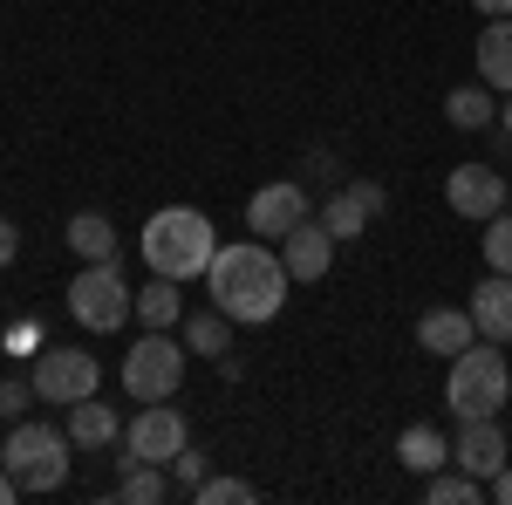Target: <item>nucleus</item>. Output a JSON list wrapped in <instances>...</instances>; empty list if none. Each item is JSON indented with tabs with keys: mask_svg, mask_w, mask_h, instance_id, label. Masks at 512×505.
<instances>
[{
	"mask_svg": "<svg viewBox=\"0 0 512 505\" xmlns=\"http://www.w3.org/2000/svg\"><path fill=\"white\" fill-rule=\"evenodd\" d=\"M0 349H7V355H41V328H35V321H14V328L0 335Z\"/></svg>",
	"mask_w": 512,
	"mask_h": 505,
	"instance_id": "obj_29",
	"label": "nucleus"
},
{
	"mask_svg": "<svg viewBox=\"0 0 512 505\" xmlns=\"http://www.w3.org/2000/svg\"><path fill=\"white\" fill-rule=\"evenodd\" d=\"M451 465L458 471H472V478H499V471L512 465V451H506V430H499V417H472V424H458V444H451Z\"/></svg>",
	"mask_w": 512,
	"mask_h": 505,
	"instance_id": "obj_11",
	"label": "nucleus"
},
{
	"mask_svg": "<svg viewBox=\"0 0 512 505\" xmlns=\"http://www.w3.org/2000/svg\"><path fill=\"white\" fill-rule=\"evenodd\" d=\"M185 349L205 355V362H219V355L233 349V321L219 308H205V314H185Z\"/></svg>",
	"mask_w": 512,
	"mask_h": 505,
	"instance_id": "obj_22",
	"label": "nucleus"
},
{
	"mask_svg": "<svg viewBox=\"0 0 512 505\" xmlns=\"http://www.w3.org/2000/svg\"><path fill=\"white\" fill-rule=\"evenodd\" d=\"M192 499L198 505H246V499H253V485H246V478H205Z\"/></svg>",
	"mask_w": 512,
	"mask_h": 505,
	"instance_id": "obj_26",
	"label": "nucleus"
},
{
	"mask_svg": "<svg viewBox=\"0 0 512 505\" xmlns=\"http://www.w3.org/2000/svg\"><path fill=\"white\" fill-rule=\"evenodd\" d=\"M185 342L171 335V328H144L130 355H123V389H130V403H164V396H178L185 389Z\"/></svg>",
	"mask_w": 512,
	"mask_h": 505,
	"instance_id": "obj_6",
	"label": "nucleus"
},
{
	"mask_svg": "<svg viewBox=\"0 0 512 505\" xmlns=\"http://www.w3.org/2000/svg\"><path fill=\"white\" fill-rule=\"evenodd\" d=\"M137 321H144V328H178V321H185V280L151 273V280L137 287Z\"/></svg>",
	"mask_w": 512,
	"mask_h": 505,
	"instance_id": "obj_18",
	"label": "nucleus"
},
{
	"mask_svg": "<svg viewBox=\"0 0 512 505\" xmlns=\"http://www.w3.org/2000/svg\"><path fill=\"white\" fill-rule=\"evenodd\" d=\"M321 226H328V233H335V246H342V239H362L369 233V219H376V212H369V205H362V198L349 192V185H342V192H328L321 198V212H315Z\"/></svg>",
	"mask_w": 512,
	"mask_h": 505,
	"instance_id": "obj_21",
	"label": "nucleus"
},
{
	"mask_svg": "<svg viewBox=\"0 0 512 505\" xmlns=\"http://www.w3.org/2000/svg\"><path fill=\"white\" fill-rule=\"evenodd\" d=\"M478 82H492L499 96L512 89V14L485 21V35H478Z\"/></svg>",
	"mask_w": 512,
	"mask_h": 505,
	"instance_id": "obj_19",
	"label": "nucleus"
},
{
	"mask_svg": "<svg viewBox=\"0 0 512 505\" xmlns=\"http://www.w3.org/2000/svg\"><path fill=\"white\" fill-rule=\"evenodd\" d=\"M424 499H431V505H478V499H485V478L444 465V471H431V478H424Z\"/></svg>",
	"mask_w": 512,
	"mask_h": 505,
	"instance_id": "obj_23",
	"label": "nucleus"
},
{
	"mask_svg": "<svg viewBox=\"0 0 512 505\" xmlns=\"http://www.w3.org/2000/svg\"><path fill=\"white\" fill-rule=\"evenodd\" d=\"M185 444H192V430H185V417H178L171 396H164V403H144V410L130 417V430L117 437V451H123L117 465H171Z\"/></svg>",
	"mask_w": 512,
	"mask_h": 505,
	"instance_id": "obj_7",
	"label": "nucleus"
},
{
	"mask_svg": "<svg viewBox=\"0 0 512 505\" xmlns=\"http://www.w3.org/2000/svg\"><path fill=\"white\" fill-rule=\"evenodd\" d=\"M444 205L458 212V219H499L512 205V178L499 171V164H458L451 178H444Z\"/></svg>",
	"mask_w": 512,
	"mask_h": 505,
	"instance_id": "obj_9",
	"label": "nucleus"
},
{
	"mask_svg": "<svg viewBox=\"0 0 512 505\" xmlns=\"http://www.w3.org/2000/svg\"><path fill=\"white\" fill-rule=\"evenodd\" d=\"M171 485H178V492H185V499H192L198 485H205V458H198L192 444H185V451H178V458H171Z\"/></svg>",
	"mask_w": 512,
	"mask_h": 505,
	"instance_id": "obj_27",
	"label": "nucleus"
},
{
	"mask_svg": "<svg viewBox=\"0 0 512 505\" xmlns=\"http://www.w3.org/2000/svg\"><path fill=\"white\" fill-rule=\"evenodd\" d=\"M21 499V485H14V478H7V465H0V505H14Z\"/></svg>",
	"mask_w": 512,
	"mask_h": 505,
	"instance_id": "obj_35",
	"label": "nucleus"
},
{
	"mask_svg": "<svg viewBox=\"0 0 512 505\" xmlns=\"http://www.w3.org/2000/svg\"><path fill=\"white\" fill-rule=\"evenodd\" d=\"M69 444H76V451H110V444H117L123 437V417L117 410H110V403H96V396H82V403H69Z\"/></svg>",
	"mask_w": 512,
	"mask_h": 505,
	"instance_id": "obj_15",
	"label": "nucleus"
},
{
	"mask_svg": "<svg viewBox=\"0 0 512 505\" xmlns=\"http://www.w3.org/2000/svg\"><path fill=\"white\" fill-rule=\"evenodd\" d=\"M465 308H472V321H478V335H485V342L512 349V273H485Z\"/></svg>",
	"mask_w": 512,
	"mask_h": 505,
	"instance_id": "obj_13",
	"label": "nucleus"
},
{
	"mask_svg": "<svg viewBox=\"0 0 512 505\" xmlns=\"http://www.w3.org/2000/svg\"><path fill=\"white\" fill-rule=\"evenodd\" d=\"M485 267H492V273H512V212L485 219Z\"/></svg>",
	"mask_w": 512,
	"mask_h": 505,
	"instance_id": "obj_25",
	"label": "nucleus"
},
{
	"mask_svg": "<svg viewBox=\"0 0 512 505\" xmlns=\"http://www.w3.org/2000/svg\"><path fill=\"white\" fill-rule=\"evenodd\" d=\"M69 314H76V328H89V335H117L123 321L137 314V287L123 280L117 260H89L69 280Z\"/></svg>",
	"mask_w": 512,
	"mask_h": 505,
	"instance_id": "obj_5",
	"label": "nucleus"
},
{
	"mask_svg": "<svg viewBox=\"0 0 512 505\" xmlns=\"http://www.w3.org/2000/svg\"><path fill=\"white\" fill-rule=\"evenodd\" d=\"M28 403H41L35 383H0V424H21V417H28Z\"/></svg>",
	"mask_w": 512,
	"mask_h": 505,
	"instance_id": "obj_28",
	"label": "nucleus"
},
{
	"mask_svg": "<svg viewBox=\"0 0 512 505\" xmlns=\"http://www.w3.org/2000/svg\"><path fill=\"white\" fill-rule=\"evenodd\" d=\"M472 7L485 14V21H506V14H512V0H472Z\"/></svg>",
	"mask_w": 512,
	"mask_h": 505,
	"instance_id": "obj_33",
	"label": "nucleus"
},
{
	"mask_svg": "<svg viewBox=\"0 0 512 505\" xmlns=\"http://www.w3.org/2000/svg\"><path fill=\"white\" fill-rule=\"evenodd\" d=\"M21 260V233H14V219H0V273Z\"/></svg>",
	"mask_w": 512,
	"mask_h": 505,
	"instance_id": "obj_31",
	"label": "nucleus"
},
{
	"mask_svg": "<svg viewBox=\"0 0 512 505\" xmlns=\"http://www.w3.org/2000/svg\"><path fill=\"white\" fill-rule=\"evenodd\" d=\"M478 342V321H472V308H431L424 321H417V349H431V355H451L458 349H472Z\"/></svg>",
	"mask_w": 512,
	"mask_h": 505,
	"instance_id": "obj_14",
	"label": "nucleus"
},
{
	"mask_svg": "<svg viewBox=\"0 0 512 505\" xmlns=\"http://www.w3.org/2000/svg\"><path fill=\"white\" fill-rule=\"evenodd\" d=\"M301 219H315V205H308V185H301V178L260 185V192L246 198V233H253V239H287Z\"/></svg>",
	"mask_w": 512,
	"mask_h": 505,
	"instance_id": "obj_10",
	"label": "nucleus"
},
{
	"mask_svg": "<svg viewBox=\"0 0 512 505\" xmlns=\"http://www.w3.org/2000/svg\"><path fill=\"white\" fill-rule=\"evenodd\" d=\"M444 403L458 410V424H472V417H499V410L512 403V362H506V349L478 335L472 349L451 355V376H444Z\"/></svg>",
	"mask_w": 512,
	"mask_h": 505,
	"instance_id": "obj_3",
	"label": "nucleus"
},
{
	"mask_svg": "<svg viewBox=\"0 0 512 505\" xmlns=\"http://www.w3.org/2000/svg\"><path fill=\"white\" fill-rule=\"evenodd\" d=\"M485 499H499V505H512V465L499 471V478H492V485H485Z\"/></svg>",
	"mask_w": 512,
	"mask_h": 505,
	"instance_id": "obj_32",
	"label": "nucleus"
},
{
	"mask_svg": "<svg viewBox=\"0 0 512 505\" xmlns=\"http://www.w3.org/2000/svg\"><path fill=\"white\" fill-rule=\"evenodd\" d=\"M287 287H294V273L280 260V246H267V239H233V246H219L212 267H205V294H212V308L226 314L233 328L274 321V314L287 308Z\"/></svg>",
	"mask_w": 512,
	"mask_h": 505,
	"instance_id": "obj_1",
	"label": "nucleus"
},
{
	"mask_svg": "<svg viewBox=\"0 0 512 505\" xmlns=\"http://www.w3.org/2000/svg\"><path fill=\"white\" fill-rule=\"evenodd\" d=\"M69 451H76L69 430L21 417V424H7L0 465H7V478H14L21 492H62V485H69Z\"/></svg>",
	"mask_w": 512,
	"mask_h": 505,
	"instance_id": "obj_4",
	"label": "nucleus"
},
{
	"mask_svg": "<svg viewBox=\"0 0 512 505\" xmlns=\"http://www.w3.org/2000/svg\"><path fill=\"white\" fill-rule=\"evenodd\" d=\"M28 383H35L41 403L69 410V403H82V396H96V389H103V362H96L89 349H41Z\"/></svg>",
	"mask_w": 512,
	"mask_h": 505,
	"instance_id": "obj_8",
	"label": "nucleus"
},
{
	"mask_svg": "<svg viewBox=\"0 0 512 505\" xmlns=\"http://www.w3.org/2000/svg\"><path fill=\"white\" fill-rule=\"evenodd\" d=\"M69 246H76L82 267H89V260H117V253H123L117 226H110L103 212H76V219H69Z\"/></svg>",
	"mask_w": 512,
	"mask_h": 505,
	"instance_id": "obj_20",
	"label": "nucleus"
},
{
	"mask_svg": "<svg viewBox=\"0 0 512 505\" xmlns=\"http://www.w3.org/2000/svg\"><path fill=\"white\" fill-rule=\"evenodd\" d=\"M349 192L362 198V205H369V212H383V205H390V192H383V185H376V178H349Z\"/></svg>",
	"mask_w": 512,
	"mask_h": 505,
	"instance_id": "obj_30",
	"label": "nucleus"
},
{
	"mask_svg": "<svg viewBox=\"0 0 512 505\" xmlns=\"http://www.w3.org/2000/svg\"><path fill=\"white\" fill-rule=\"evenodd\" d=\"M280 260H287V273L308 287V280H328V267H335V233L321 226V219H301L294 233L280 239Z\"/></svg>",
	"mask_w": 512,
	"mask_h": 505,
	"instance_id": "obj_12",
	"label": "nucleus"
},
{
	"mask_svg": "<svg viewBox=\"0 0 512 505\" xmlns=\"http://www.w3.org/2000/svg\"><path fill=\"white\" fill-rule=\"evenodd\" d=\"M164 471H171V465H123V499H130V505H164L171 492H178Z\"/></svg>",
	"mask_w": 512,
	"mask_h": 505,
	"instance_id": "obj_24",
	"label": "nucleus"
},
{
	"mask_svg": "<svg viewBox=\"0 0 512 505\" xmlns=\"http://www.w3.org/2000/svg\"><path fill=\"white\" fill-rule=\"evenodd\" d=\"M499 137L512 144V89H506V103H499Z\"/></svg>",
	"mask_w": 512,
	"mask_h": 505,
	"instance_id": "obj_34",
	"label": "nucleus"
},
{
	"mask_svg": "<svg viewBox=\"0 0 512 505\" xmlns=\"http://www.w3.org/2000/svg\"><path fill=\"white\" fill-rule=\"evenodd\" d=\"M444 123L451 130H499V89L492 82H465L444 96Z\"/></svg>",
	"mask_w": 512,
	"mask_h": 505,
	"instance_id": "obj_16",
	"label": "nucleus"
},
{
	"mask_svg": "<svg viewBox=\"0 0 512 505\" xmlns=\"http://www.w3.org/2000/svg\"><path fill=\"white\" fill-rule=\"evenodd\" d=\"M137 253H144V267L164 273V280H205L212 253H219V233H212V219H205L198 205H164V212L144 219Z\"/></svg>",
	"mask_w": 512,
	"mask_h": 505,
	"instance_id": "obj_2",
	"label": "nucleus"
},
{
	"mask_svg": "<svg viewBox=\"0 0 512 505\" xmlns=\"http://www.w3.org/2000/svg\"><path fill=\"white\" fill-rule=\"evenodd\" d=\"M396 465L417 471V478H431V471L451 465V437H444L437 424H410L403 437H396Z\"/></svg>",
	"mask_w": 512,
	"mask_h": 505,
	"instance_id": "obj_17",
	"label": "nucleus"
}]
</instances>
